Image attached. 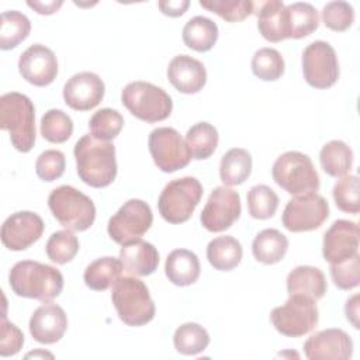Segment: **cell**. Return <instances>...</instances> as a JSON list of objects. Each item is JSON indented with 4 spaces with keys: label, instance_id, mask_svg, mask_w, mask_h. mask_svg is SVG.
<instances>
[{
    "label": "cell",
    "instance_id": "7dc6e473",
    "mask_svg": "<svg viewBox=\"0 0 360 360\" xmlns=\"http://www.w3.org/2000/svg\"><path fill=\"white\" fill-rule=\"evenodd\" d=\"M160 11L169 17H179L186 13L190 6L188 0H169V1H159L158 3Z\"/></svg>",
    "mask_w": 360,
    "mask_h": 360
},
{
    "label": "cell",
    "instance_id": "8d00e7d4",
    "mask_svg": "<svg viewBox=\"0 0 360 360\" xmlns=\"http://www.w3.org/2000/svg\"><path fill=\"white\" fill-rule=\"evenodd\" d=\"M284 68V59L274 48H260L252 58V72L260 80L273 82L280 79Z\"/></svg>",
    "mask_w": 360,
    "mask_h": 360
},
{
    "label": "cell",
    "instance_id": "d6986e66",
    "mask_svg": "<svg viewBox=\"0 0 360 360\" xmlns=\"http://www.w3.org/2000/svg\"><path fill=\"white\" fill-rule=\"evenodd\" d=\"M104 83L93 72L73 75L63 86L65 103L76 111H89L100 104L104 97Z\"/></svg>",
    "mask_w": 360,
    "mask_h": 360
},
{
    "label": "cell",
    "instance_id": "2e32d148",
    "mask_svg": "<svg viewBox=\"0 0 360 360\" xmlns=\"http://www.w3.org/2000/svg\"><path fill=\"white\" fill-rule=\"evenodd\" d=\"M18 72L28 83L45 87L58 75V60L55 53L42 44L28 46L18 59Z\"/></svg>",
    "mask_w": 360,
    "mask_h": 360
},
{
    "label": "cell",
    "instance_id": "f6af8a7d",
    "mask_svg": "<svg viewBox=\"0 0 360 360\" xmlns=\"http://www.w3.org/2000/svg\"><path fill=\"white\" fill-rule=\"evenodd\" d=\"M65 166V155L60 150L48 149L38 156L35 162V172L41 180L53 181L63 174Z\"/></svg>",
    "mask_w": 360,
    "mask_h": 360
},
{
    "label": "cell",
    "instance_id": "ab89813d",
    "mask_svg": "<svg viewBox=\"0 0 360 360\" xmlns=\"http://www.w3.org/2000/svg\"><path fill=\"white\" fill-rule=\"evenodd\" d=\"M124 127L122 115L112 108H101L93 114L89 121L91 135L100 141L110 142L114 139Z\"/></svg>",
    "mask_w": 360,
    "mask_h": 360
},
{
    "label": "cell",
    "instance_id": "f907efd6",
    "mask_svg": "<svg viewBox=\"0 0 360 360\" xmlns=\"http://www.w3.org/2000/svg\"><path fill=\"white\" fill-rule=\"evenodd\" d=\"M38 356H41V357H53V354H51V353H46V352H32V353H28L27 354V357H38Z\"/></svg>",
    "mask_w": 360,
    "mask_h": 360
},
{
    "label": "cell",
    "instance_id": "5b68a950",
    "mask_svg": "<svg viewBox=\"0 0 360 360\" xmlns=\"http://www.w3.org/2000/svg\"><path fill=\"white\" fill-rule=\"evenodd\" d=\"M48 205L56 221L66 229L83 232L96 219L93 201L72 186H59L51 191Z\"/></svg>",
    "mask_w": 360,
    "mask_h": 360
},
{
    "label": "cell",
    "instance_id": "ac0fdd59",
    "mask_svg": "<svg viewBox=\"0 0 360 360\" xmlns=\"http://www.w3.org/2000/svg\"><path fill=\"white\" fill-rule=\"evenodd\" d=\"M359 225L353 221L338 219L323 235V259L330 264L350 259L352 256L359 253Z\"/></svg>",
    "mask_w": 360,
    "mask_h": 360
},
{
    "label": "cell",
    "instance_id": "bcb514c9",
    "mask_svg": "<svg viewBox=\"0 0 360 360\" xmlns=\"http://www.w3.org/2000/svg\"><path fill=\"white\" fill-rule=\"evenodd\" d=\"M24 345L22 332L11 322L7 321L6 314L1 318V338H0V356H14Z\"/></svg>",
    "mask_w": 360,
    "mask_h": 360
},
{
    "label": "cell",
    "instance_id": "e0dca14e",
    "mask_svg": "<svg viewBox=\"0 0 360 360\" xmlns=\"http://www.w3.org/2000/svg\"><path fill=\"white\" fill-rule=\"evenodd\" d=\"M304 353L309 360H347L353 353V340L342 329L319 330L305 340Z\"/></svg>",
    "mask_w": 360,
    "mask_h": 360
},
{
    "label": "cell",
    "instance_id": "603a6c76",
    "mask_svg": "<svg viewBox=\"0 0 360 360\" xmlns=\"http://www.w3.org/2000/svg\"><path fill=\"white\" fill-rule=\"evenodd\" d=\"M200 260L197 255L187 249H174L165 263V273L174 285L186 287L200 277Z\"/></svg>",
    "mask_w": 360,
    "mask_h": 360
},
{
    "label": "cell",
    "instance_id": "7402d4cb",
    "mask_svg": "<svg viewBox=\"0 0 360 360\" xmlns=\"http://www.w3.org/2000/svg\"><path fill=\"white\" fill-rule=\"evenodd\" d=\"M120 260L128 274L143 277L158 269L159 253L152 243L138 239L121 248Z\"/></svg>",
    "mask_w": 360,
    "mask_h": 360
},
{
    "label": "cell",
    "instance_id": "3957f363",
    "mask_svg": "<svg viewBox=\"0 0 360 360\" xmlns=\"http://www.w3.org/2000/svg\"><path fill=\"white\" fill-rule=\"evenodd\" d=\"M0 128L10 132L11 145L22 153L35 143V108L21 93L11 91L0 97Z\"/></svg>",
    "mask_w": 360,
    "mask_h": 360
},
{
    "label": "cell",
    "instance_id": "60d3db41",
    "mask_svg": "<svg viewBox=\"0 0 360 360\" xmlns=\"http://www.w3.org/2000/svg\"><path fill=\"white\" fill-rule=\"evenodd\" d=\"M200 6L228 22L242 21L255 11V3L250 0H201Z\"/></svg>",
    "mask_w": 360,
    "mask_h": 360
},
{
    "label": "cell",
    "instance_id": "484cf974",
    "mask_svg": "<svg viewBox=\"0 0 360 360\" xmlns=\"http://www.w3.org/2000/svg\"><path fill=\"white\" fill-rule=\"evenodd\" d=\"M319 27L316 8L309 3L297 1L285 6L287 38L300 39L311 35Z\"/></svg>",
    "mask_w": 360,
    "mask_h": 360
},
{
    "label": "cell",
    "instance_id": "ba28073f",
    "mask_svg": "<svg viewBox=\"0 0 360 360\" xmlns=\"http://www.w3.org/2000/svg\"><path fill=\"white\" fill-rule=\"evenodd\" d=\"M202 197L201 183L191 176L174 179L162 190L158 208L166 222L183 224L190 219Z\"/></svg>",
    "mask_w": 360,
    "mask_h": 360
},
{
    "label": "cell",
    "instance_id": "e575fe53",
    "mask_svg": "<svg viewBox=\"0 0 360 360\" xmlns=\"http://www.w3.org/2000/svg\"><path fill=\"white\" fill-rule=\"evenodd\" d=\"M208 343V332L195 322H187L180 325L173 335L174 349L184 356H194L204 352Z\"/></svg>",
    "mask_w": 360,
    "mask_h": 360
},
{
    "label": "cell",
    "instance_id": "8992f818",
    "mask_svg": "<svg viewBox=\"0 0 360 360\" xmlns=\"http://www.w3.org/2000/svg\"><path fill=\"white\" fill-rule=\"evenodd\" d=\"M273 180L288 194L301 195L319 190V174L308 155L290 150L277 158L271 169Z\"/></svg>",
    "mask_w": 360,
    "mask_h": 360
},
{
    "label": "cell",
    "instance_id": "30bf717a",
    "mask_svg": "<svg viewBox=\"0 0 360 360\" xmlns=\"http://www.w3.org/2000/svg\"><path fill=\"white\" fill-rule=\"evenodd\" d=\"M153 222L150 207L138 198H131L108 219L107 231L118 245H128L141 239Z\"/></svg>",
    "mask_w": 360,
    "mask_h": 360
},
{
    "label": "cell",
    "instance_id": "9c48e42d",
    "mask_svg": "<svg viewBox=\"0 0 360 360\" xmlns=\"http://www.w3.org/2000/svg\"><path fill=\"white\" fill-rule=\"evenodd\" d=\"M316 301L302 294H291L280 307L270 314L276 330L288 338H300L315 329L318 323Z\"/></svg>",
    "mask_w": 360,
    "mask_h": 360
},
{
    "label": "cell",
    "instance_id": "f546056e",
    "mask_svg": "<svg viewBox=\"0 0 360 360\" xmlns=\"http://www.w3.org/2000/svg\"><path fill=\"white\" fill-rule=\"evenodd\" d=\"M217 39L218 27L208 17L195 15L183 27V41L193 51L207 52L212 49Z\"/></svg>",
    "mask_w": 360,
    "mask_h": 360
},
{
    "label": "cell",
    "instance_id": "b9f144b4",
    "mask_svg": "<svg viewBox=\"0 0 360 360\" xmlns=\"http://www.w3.org/2000/svg\"><path fill=\"white\" fill-rule=\"evenodd\" d=\"M333 200L340 211L357 214L360 211L359 177L346 174L338 180L333 186Z\"/></svg>",
    "mask_w": 360,
    "mask_h": 360
},
{
    "label": "cell",
    "instance_id": "ffe728a7",
    "mask_svg": "<svg viewBox=\"0 0 360 360\" xmlns=\"http://www.w3.org/2000/svg\"><path fill=\"white\" fill-rule=\"evenodd\" d=\"M68 328L65 311L52 302L38 307L30 319L31 336L44 345H52L62 339Z\"/></svg>",
    "mask_w": 360,
    "mask_h": 360
},
{
    "label": "cell",
    "instance_id": "7a4b0ae2",
    "mask_svg": "<svg viewBox=\"0 0 360 360\" xmlns=\"http://www.w3.org/2000/svg\"><path fill=\"white\" fill-rule=\"evenodd\" d=\"M8 284L18 297L49 302L62 292L63 276L53 266L34 260H21L11 267Z\"/></svg>",
    "mask_w": 360,
    "mask_h": 360
},
{
    "label": "cell",
    "instance_id": "7c38bea8",
    "mask_svg": "<svg viewBox=\"0 0 360 360\" xmlns=\"http://www.w3.org/2000/svg\"><path fill=\"white\" fill-rule=\"evenodd\" d=\"M328 217V201L316 193H308L288 200L281 222L290 232H307L318 229Z\"/></svg>",
    "mask_w": 360,
    "mask_h": 360
},
{
    "label": "cell",
    "instance_id": "d590c367",
    "mask_svg": "<svg viewBox=\"0 0 360 360\" xmlns=\"http://www.w3.org/2000/svg\"><path fill=\"white\" fill-rule=\"evenodd\" d=\"M73 132L72 118L62 110H48L41 118V135L52 143L66 142Z\"/></svg>",
    "mask_w": 360,
    "mask_h": 360
},
{
    "label": "cell",
    "instance_id": "83f0119b",
    "mask_svg": "<svg viewBox=\"0 0 360 360\" xmlns=\"http://www.w3.org/2000/svg\"><path fill=\"white\" fill-rule=\"evenodd\" d=\"M242 253L240 242L229 235L214 238L207 246V259L210 264L219 271L235 269L242 260Z\"/></svg>",
    "mask_w": 360,
    "mask_h": 360
},
{
    "label": "cell",
    "instance_id": "7bdbcfd3",
    "mask_svg": "<svg viewBox=\"0 0 360 360\" xmlns=\"http://www.w3.org/2000/svg\"><path fill=\"white\" fill-rule=\"evenodd\" d=\"M322 21L332 31H346L354 21V10L347 1H329L322 8Z\"/></svg>",
    "mask_w": 360,
    "mask_h": 360
},
{
    "label": "cell",
    "instance_id": "d4e9b609",
    "mask_svg": "<svg viewBox=\"0 0 360 360\" xmlns=\"http://www.w3.org/2000/svg\"><path fill=\"white\" fill-rule=\"evenodd\" d=\"M257 28L262 37L270 42L287 39L285 6L280 0H267L257 4Z\"/></svg>",
    "mask_w": 360,
    "mask_h": 360
},
{
    "label": "cell",
    "instance_id": "44dd1931",
    "mask_svg": "<svg viewBox=\"0 0 360 360\" xmlns=\"http://www.w3.org/2000/svg\"><path fill=\"white\" fill-rule=\"evenodd\" d=\"M167 79L177 91L194 94L205 86L207 70L200 60L188 55H177L169 63Z\"/></svg>",
    "mask_w": 360,
    "mask_h": 360
},
{
    "label": "cell",
    "instance_id": "1f68e13d",
    "mask_svg": "<svg viewBox=\"0 0 360 360\" xmlns=\"http://www.w3.org/2000/svg\"><path fill=\"white\" fill-rule=\"evenodd\" d=\"M252 172V156L246 149L232 148L219 163V177L225 186L242 184Z\"/></svg>",
    "mask_w": 360,
    "mask_h": 360
},
{
    "label": "cell",
    "instance_id": "6da1fadb",
    "mask_svg": "<svg viewBox=\"0 0 360 360\" xmlns=\"http://www.w3.org/2000/svg\"><path fill=\"white\" fill-rule=\"evenodd\" d=\"M76 170L79 177L90 187L110 186L117 176L115 148L111 142L100 141L93 135H83L75 145Z\"/></svg>",
    "mask_w": 360,
    "mask_h": 360
},
{
    "label": "cell",
    "instance_id": "681fc988",
    "mask_svg": "<svg viewBox=\"0 0 360 360\" xmlns=\"http://www.w3.org/2000/svg\"><path fill=\"white\" fill-rule=\"evenodd\" d=\"M346 318L352 322V325L359 329V294H354L352 298L347 300L345 307Z\"/></svg>",
    "mask_w": 360,
    "mask_h": 360
},
{
    "label": "cell",
    "instance_id": "8fae6325",
    "mask_svg": "<svg viewBox=\"0 0 360 360\" xmlns=\"http://www.w3.org/2000/svg\"><path fill=\"white\" fill-rule=\"evenodd\" d=\"M150 156L165 173H173L186 167L191 160V152L186 139L170 127H160L153 129L148 138Z\"/></svg>",
    "mask_w": 360,
    "mask_h": 360
},
{
    "label": "cell",
    "instance_id": "ee69618b",
    "mask_svg": "<svg viewBox=\"0 0 360 360\" xmlns=\"http://www.w3.org/2000/svg\"><path fill=\"white\" fill-rule=\"evenodd\" d=\"M330 276L335 285L340 290L356 288L360 283V256L359 253L350 259L330 264Z\"/></svg>",
    "mask_w": 360,
    "mask_h": 360
},
{
    "label": "cell",
    "instance_id": "52a82bcc",
    "mask_svg": "<svg viewBox=\"0 0 360 360\" xmlns=\"http://www.w3.org/2000/svg\"><path fill=\"white\" fill-rule=\"evenodd\" d=\"M121 101L134 117L149 124L166 120L173 110V101L163 89L141 80L124 87Z\"/></svg>",
    "mask_w": 360,
    "mask_h": 360
},
{
    "label": "cell",
    "instance_id": "9a60e30c",
    "mask_svg": "<svg viewBox=\"0 0 360 360\" xmlns=\"http://www.w3.org/2000/svg\"><path fill=\"white\" fill-rule=\"evenodd\" d=\"M44 232L42 218L31 211L11 214L1 225V242L8 250L20 252L37 242Z\"/></svg>",
    "mask_w": 360,
    "mask_h": 360
},
{
    "label": "cell",
    "instance_id": "4316f807",
    "mask_svg": "<svg viewBox=\"0 0 360 360\" xmlns=\"http://www.w3.org/2000/svg\"><path fill=\"white\" fill-rule=\"evenodd\" d=\"M288 249V239L280 231L269 228L260 231L252 243L255 259L263 264H274L284 259Z\"/></svg>",
    "mask_w": 360,
    "mask_h": 360
},
{
    "label": "cell",
    "instance_id": "5bb4252c",
    "mask_svg": "<svg viewBox=\"0 0 360 360\" xmlns=\"http://www.w3.org/2000/svg\"><path fill=\"white\" fill-rule=\"evenodd\" d=\"M240 197L238 191L226 186L212 190L201 212V225L210 232H222L232 226L240 217Z\"/></svg>",
    "mask_w": 360,
    "mask_h": 360
},
{
    "label": "cell",
    "instance_id": "277c9868",
    "mask_svg": "<svg viewBox=\"0 0 360 360\" xmlns=\"http://www.w3.org/2000/svg\"><path fill=\"white\" fill-rule=\"evenodd\" d=\"M118 318L128 326H142L155 316V304L145 283L135 276L120 277L111 290Z\"/></svg>",
    "mask_w": 360,
    "mask_h": 360
},
{
    "label": "cell",
    "instance_id": "74e56055",
    "mask_svg": "<svg viewBox=\"0 0 360 360\" xmlns=\"http://www.w3.org/2000/svg\"><path fill=\"white\" fill-rule=\"evenodd\" d=\"M46 256L56 264H66L79 252V239L70 231H56L53 232L45 246Z\"/></svg>",
    "mask_w": 360,
    "mask_h": 360
},
{
    "label": "cell",
    "instance_id": "f1b7e54d",
    "mask_svg": "<svg viewBox=\"0 0 360 360\" xmlns=\"http://www.w3.org/2000/svg\"><path fill=\"white\" fill-rule=\"evenodd\" d=\"M124 267L120 260V257H100L94 262H91L83 274L84 284L94 291H104L110 288L122 273Z\"/></svg>",
    "mask_w": 360,
    "mask_h": 360
},
{
    "label": "cell",
    "instance_id": "cb8c5ba5",
    "mask_svg": "<svg viewBox=\"0 0 360 360\" xmlns=\"http://www.w3.org/2000/svg\"><path fill=\"white\" fill-rule=\"evenodd\" d=\"M328 290L323 273L314 266H298L287 276L288 294H302L314 301L321 300Z\"/></svg>",
    "mask_w": 360,
    "mask_h": 360
},
{
    "label": "cell",
    "instance_id": "c3c4849f",
    "mask_svg": "<svg viewBox=\"0 0 360 360\" xmlns=\"http://www.w3.org/2000/svg\"><path fill=\"white\" fill-rule=\"evenodd\" d=\"M27 4L34 8L38 14H45V15H49V14H53L55 11H58L60 8V6L63 4L62 0L59 1H27Z\"/></svg>",
    "mask_w": 360,
    "mask_h": 360
},
{
    "label": "cell",
    "instance_id": "d6a6232c",
    "mask_svg": "<svg viewBox=\"0 0 360 360\" xmlns=\"http://www.w3.org/2000/svg\"><path fill=\"white\" fill-rule=\"evenodd\" d=\"M31 31L28 17L20 11L10 10L0 17V48L8 51L22 42Z\"/></svg>",
    "mask_w": 360,
    "mask_h": 360
},
{
    "label": "cell",
    "instance_id": "836d02e7",
    "mask_svg": "<svg viewBox=\"0 0 360 360\" xmlns=\"http://www.w3.org/2000/svg\"><path fill=\"white\" fill-rule=\"evenodd\" d=\"M186 143L191 158L197 160L207 159L218 146V131L210 122H197L187 131Z\"/></svg>",
    "mask_w": 360,
    "mask_h": 360
},
{
    "label": "cell",
    "instance_id": "f35d334b",
    "mask_svg": "<svg viewBox=\"0 0 360 360\" xmlns=\"http://www.w3.org/2000/svg\"><path fill=\"white\" fill-rule=\"evenodd\" d=\"M277 207L278 195L269 186L257 184L248 191V208L250 217L256 219H269L276 214Z\"/></svg>",
    "mask_w": 360,
    "mask_h": 360
},
{
    "label": "cell",
    "instance_id": "4fadbf2b",
    "mask_svg": "<svg viewBox=\"0 0 360 360\" xmlns=\"http://www.w3.org/2000/svg\"><path fill=\"white\" fill-rule=\"evenodd\" d=\"M302 73L311 87H332L339 79V62L333 46L326 41L311 42L302 52Z\"/></svg>",
    "mask_w": 360,
    "mask_h": 360
},
{
    "label": "cell",
    "instance_id": "4dcf8cb0",
    "mask_svg": "<svg viewBox=\"0 0 360 360\" xmlns=\"http://www.w3.org/2000/svg\"><path fill=\"white\" fill-rule=\"evenodd\" d=\"M319 162L323 172L330 177H343L352 169L353 152L343 141L333 139L322 146Z\"/></svg>",
    "mask_w": 360,
    "mask_h": 360
}]
</instances>
